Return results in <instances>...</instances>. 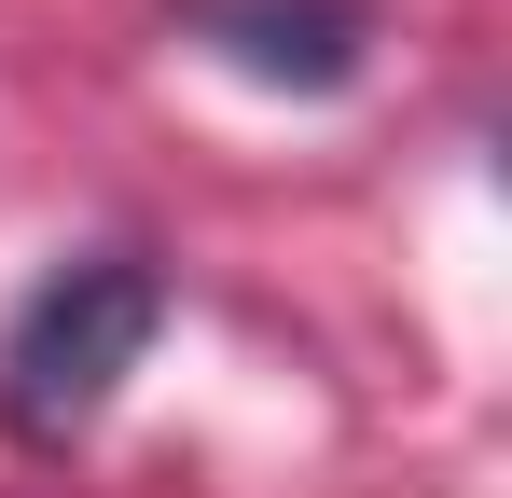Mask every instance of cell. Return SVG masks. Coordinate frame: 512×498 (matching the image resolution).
Instances as JSON below:
<instances>
[{
	"label": "cell",
	"mask_w": 512,
	"mask_h": 498,
	"mask_svg": "<svg viewBox=\"0 0 512 498\" xmlns=\"http://www.w3.org/2000/svg\"><path fill=\"white\" fill-rule=\"evenodd\" d=\"M194 28L250 83H305V97H333V83L360 70V0H208Z\"/></svg>",
	"instance_id": "2"
},
{
	"label": "cell",
	"mask_w": 512,
	"mask_h": 498,
	"mask_svg": "<svg viewBox=\"0 0 512 498\" xmlns=\"http://www.w3.org/2000/svg\"><path fill=\"white\" fill-rule=\"evenodd\" d=\"M153 332H167V277L139 263V249H84V263H56L28 305H14V332H0V402H14V429H84L139 360H153Z\"/></svg>",
	"instance_id": "1"
}]
</instances>
